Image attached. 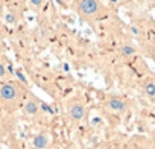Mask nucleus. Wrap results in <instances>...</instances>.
I'll list each match as a JSON object with an SVG mask.
<instances>
[{"mask_svg": "<svg viewBox=\"0 0 155 149\" xmlns=\"http://www.w3.org/2000/svg\"><path fill=\"white\" fill-rule=\"evenodd\" d=\"M28 91L29 90L15 79L0 81V110L6 114H14L21 110Z\"/></svg>", "mask_w": 155, "mask_h": 149, "instance_id": "f257e3e1", "label": "nucleus"}, {"mask_svg": "<svg viewBox=\"0 0 155 149\" xmlns=\"http://www.w3.org/2000/svg\"><path fill=\"white\" fill-rule=\"evenodd\" d=\"M71 6L82 22H97L107 15V8L101 0H73Z\"/></svg>", "mask_w": 155, "mask_h": 149, "instance_id": "f03ea898", "label": "nucleus"}, {"mask_svg": "<svg viewBox=\"0 0 155 149\" xmlns=\"http://www.w3.org/2000/svg\"><path fill=\"white\" fill-rule=\"evenodd\" d=\"M65 116L70 125H79L87 117V104L84 98H71L65 105Z\"/></svg>", "mask_w": 155, "mask_h": 149, "instance_id": "7ed1b4c3", "label": "nucleus"}, {"mask_svg": "<svg viewBox=\"0 0 155 149\" xmlns=\"http://www.w3.org/2000/svg\"><path fill=\"white\" fill-rule=\"evenodd\" d=\"M21 111L29 119H38L43 114V104H41V101L34 93L28 91V96H26V99L23 102Z\"/></svg>", "mask_w": 155, "mask_h": 149, "instance_id": "20e7f679", "label": "nucleus"}, {"mask_svg": "<svg viewBox=\"0 0 155 149\" xmlns=\"http://www.w3.org/2000/svg\"><path fill=\"white\" fill-rule=\"evenodd\" d=\"M31 149H50L52 146V135L47 129L38 131L35 135H32L31 141Z\"/></svg>", "mask_w": 155, "mask_h": 149, "instance_id": "39448f33", "label": "nucleus"}, {"mask_svg": "<svg viewBox=\"0 0 155 149\" xmlns=\"http://www.w3.org/2000/svg\"><path fill=\"white\" fill-rule=\"evenodd\" d=\"M105 107H107V110H110L111 113H116V114H125L128 111V102L120 96H110L105 101Z\"/></svg>", "mask_w": 155, "mask_h": 149, "instance_id": "423d86ee", "label": "nucleus"}, {"mask_svg": "<svg viewBox=\"0 0 155 149\" xmlns=\"http://www.w3.org/2000/svg\"><path fill=\"white\" fill-rule=\"evenodd\" d=\"M25 2H26V5H28L32 11H35V12L43 11V9L49 5V0H25Z\"/></svg>", "mask_w": 155, "mask_h": 149, "instance_id": "0eeeda50", "label": "nucleus"}, {"mask_svg": "<svg viewBox=\"0 0 155 149\" xmlns=\"http://www.w3.org/2000/svg\"><path fill=\"white\" fill-rule=\"evenodd\" d=\"M11 79V70L8 62L5 61V58L0 56V81H8Z\"/></svg>", "mask_w": 155, "mask_h": 149, "instance_id": "6e6552de", "label": "nucleus"}, {"mask_svg": "<svg viewBox=\"0 0 155 149\" xmlns=\"http://www.w3.org/2000/svg\"><path fill=\"white\" fill-rule=\"evenodd\" d=\"M5 23L6 25H9V26H14V25H17V22H18V18H20V15L14 11V9H8L6 12H5Z\"/></svg>", "mask_w": 155, "mask_h": 149, "instance_id": "1a4fd4ad", "label": "nucleus"}, {"mask_svg": "<svg viewBox=\"0 0 155 149\" xmlns=\"http://www.w3.org/2000/svg\"><path fill=\"white\" fill-rule=\"evenodd\" d=\"M143 90H144V93H146L147 98L155 99V82H147V84H144Z\"/></svg>", "mask_w": 155, "mask_h": 149, "instance_id": "9d476101", "label": "nucleus"}, {"mask_svg": "<svg viewBox=\"0 0 155 149\" xmlns=\"http://www.w3.org/2000/svg\"><path fill=\"white\" fill-rule=\"evenodd\" d=\"M5 41H6V28L0 20V53H2L3 47H5Z\"/></svg>", "mask_w": 155, "mask_h": 149, "instance_id": "9b49d317", "label": "nucleus"}, {"mask_svg": "<svg viewBox=\"0 0 155 149\" xmlns=\"http://www.w3.org/2000/svg\"><path fill=\"white\" fill-rule=\"evenodd\" d=\"M120 53L123 56H132V55H135V47L131 44H123L120 47Z\"/></svg>", "mask_w": 155, "mask_h": 149, "instance_id": "f8f14e48", "label": "nucleus"}, {"mask_svg": "<svg viewBox=\"0 0 155 149\" xmlns=\"http://www.w3.org/2000/svg\"><path fill=\"white\" fill-rule=\"evenodd\" d=\"M9 2H21V0H9ZM23 2H25V0H23Z\"/></svg>", "mask_w": 155, "mask_h": 149, "instance_id": "ddd939ff", "label": "nucleus"}, {"mask_svg": "<svg viewBox=\"0 0 155 149\" xmlns=\"http://www.w3.org/2000/svg\"><path fill=\"white\" fill-rule=\"evenodd\" d=\"M62 2H73V0H62Z\"/></svg>", "mask_w": 155, "mask_h": 149, "instance_id": "4468645a", "label": "nucleus"}]
</instances>
